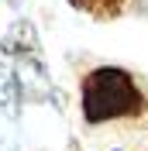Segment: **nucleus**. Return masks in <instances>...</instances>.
<instances>
[{
	"mask_svg": "<svg viewBox=\"0 0 148 151\" xmlns=\"http://www.w3.org/2000/svg\"><path fill=\"white\" fill-rule=\"evenodd\" d=\"M79 110L90 127L100 124H134L148 117V93L128 69L96 65L83 76Z\"/></svg>",
	"mask_w": 148,
	"mask_h": 151,
	"instance_id": "obj_1",
	"label": "nucleus"
},
{
	"mask_svg": "<svg viewBox=\"0 0 148 151\" xmlns=\"http://www.w3.org/2000/svg\"><path fill=\"white\" fill-rule=\"evenodd\" d=\"M73 10H83L93 21H117L131 7V0H69Z\"/></svg>",
	"mask_w": 148,
	"mask_h": 151,
	"instance_id": "obj_2",
	"label": "nucleus"
}]
</instances>
